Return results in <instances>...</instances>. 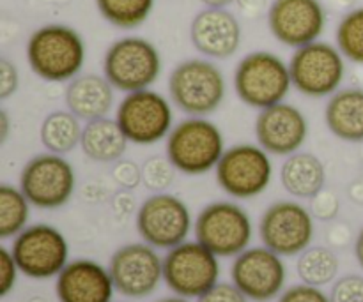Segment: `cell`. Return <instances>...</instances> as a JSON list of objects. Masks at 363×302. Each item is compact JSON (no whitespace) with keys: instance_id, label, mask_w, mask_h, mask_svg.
<instances>
[{"instance_id":"obj_1","label":"cell","mask_w":363,"mask_h":302,"mask_svg":"<svg viewBox=\"0 0 363 302\" xmlns=\"http://www.w3.org/2000/svg\"><path fill=\"white\" fill-rule=\"evenodd\" d=\"M25 53L35 76L52 83H62L80 74L87 48L80 32L73 27L48 23L32 32Z\"/></svg>"},{"instance_id":"obj_2","label":"cell","mask_w":363,"mask_h":302,"mask_svg":"<svg viewBox=\"0 0 363 302\" xmlns=\"http://www.w3.org/2000/svg\"><path fill=\"white\" fill-rule=\"evenodd\" d=\"M225 152V140L213 120L188 117L172 127L167 137L165 154L177 172L184 175H204L216 168Z\"/></svg>"},{"instance_id":"obj_3","label":"cell","mask_w":363,"mask_h":302,"mask_svg":"<svg viewBox=\"0 0 363 302\" xmlns=\"http://www.w3.org/2000/svg\"><path fill=\"white\" fill-rule=\"evenodd\" d=\"M233 80L240 101L259 112L286 101L293 87L289 64L266 50L245 55L234 69Z\"/></svg>"},{"instance_id":"obj_4","label":"cell","mask_w":363,"mask_h":302,"mask_svg":"<svg viewBox=\"0 0 363 302\" xmlns=\"http://www.w3.org/2000/svg\"><path fill=\"white\" fill-rule=\"evenodd\" d=\"M227 83L222 69L208 59H186L169 76L174 105L190 117L215 113L225 99Z\"/></svg>"},{"instance_id":"obj_5","label":"cell","mask_w":363,"mask_h":302,"mask_svg":"<svg viewBox=\"0 0 363 302\" xmlns=\"http://www.w3.org/2000/svg\"><path fill=\"white\" fill-rule=\"evenodd\" d=\"M158 48L140 35H126L108 46L103 57V74L116 91L130 92L151 88L162 74Z\"/></svg>"},{"instance_id":"obj_6","label":"cell","mask_w":363,"mask_h":302,"mask_svg":"<svg viewBox=\"0 0 363 302\" xmlns=\"http://www.w3.org/2000/svg\"><path fill=\"white\" fill-rule=\"evenodd\" d=\"M293 87L308 98H326L340 91L346 78V57L337 45L314 41L294 50L289 60Z\"/></svg>"},{"instance_id":"obj_7","label":"cell","mask_w":363,"mask_h":302,"mask_svg":"<svg viewBox=\"0 0 363 302\" xmlns=\"http://www.w3.org/2000/svg\"><path fill=\"white\" fill-rule=\"evenodd\" d=\"M218 257L199 240H184L163 258V281L184 299H199L218 283Z\"/></svg>"},{"instance_id":"obj_8","label":"cell","mask_w":363,"mask_h":302,"mask_svg":"<svg viewBox=\"0 0 363 302\" xmlns=\"http://www.w3.org/2000/svg\"><path fill=\"white\" fill-rule=\"evenodd\" d=\"M261 145L238 144L225 149L215 168L216 182L223 193L238 200H250L269 187L273 163Z\"/></svg>"},{"instance_id":"obj_9","label":"cell","mask_w":363,"mask_h":302,"mask_svg":"<svg viewBox=\"0 0 363 302\" xmlns=\"http://www.w3.org/2000/svg\"><path fill=\"white\" fill-rule=\"evenodd\" d=\"M254 236L248 212L234 202L206 205L195 221V237L218 258H236Z\"/></svg>"},{"instance_id":"obj_10","label":"cell","mask_w":363,"mask_h":302,"mask_svg":"<svg viewBox=\"0 0 363 302\" xmlns=\"http://www.w3.org/2000/svg\"><path fill=\"white\" fill-rule=\"evenodd\" d=\"M116 120L130 144L155 145L172 131L174 112L165 95L144 88L124 95L117 106Z\"/></svg>"},{"instance_id":"obj_11","label":"cell","mask_w":363,"mask_h":302,"mask_svg":"<svg viewBox=\"0 0 363 302\" xmlns=\"http://www.w3.org/2000/svg\"><path fill=\"white\" fill-rule=\"evenodd\" d=\"M77 187L74 168L60 154L45 152L25 163L20 173V190L38 209H60L71 200Z\"/></svg>"},{"instance_id":"obj_12","label":"cell","mask_w":363,"mask_h":302,"mask_svg":"<svg viewBox=\"0 0 363 302\" xmlns=\"http://www.w3.org/2000/svg\"><path fill=\"white\" fill-rule=\"evenodd\" d=\"M135 225L145 244L156 250H172L190 236L191 214L176 194L155 193L138 207Z\"/></svg>"},{"instance_id":"obj_13","label":"cell","mask_w":363,"mask_h":302,"mask_svg":"<svg viewBox=\"0 0 363 302\" xmlns=\"http://www.w3.org/2000/svg\"><path fill=\"white\" fill-rule=\"evenodd\" d=\"M314 216L298 202L280 200L269 205L259 221L262 246L280 257H296L314 240Z\"/></svg>"},{"instance_id":"obj_14","label":"cell","mask_w":363,"mask_h":302,"mask_svg":"<svg viewBox=\"0 0 363 302\" xmlns=\"http://www.w3.org/2000/svg\"><path fill=\"white\" fill-rule=\"evenodd\" d=\"M21 274L32 279H50L59 276L69 262L67 240L55 226L38 223L27 226L14 237L11 246Z\"/></svg>"},{"instance_id":"obj_15","label":"cell","mask_w":363,"mask_h":302,"mask_svg":"<svg viewBox=\"0 0 363 302\" xmlns=\"http://www.w3.org/2000/svg\"><path fill=\"white\" fill-rule=\"evenodd\" d=\"M108 271L116 292L128 299H145L162 283L163 258L145 243L126 244L112 255Z\"/></svg>"},{"instance_id":"obj_16","label":"cell","mask_w":363,"mask_h":302,"mask_svg":"<svg viewBox=\"0 0 363 302\" xmlns=\"http://www.w3.org/2000/svg\"><path fill=\"white\" fill-rule=\"evenodd\" d=\"M230 279L248 301L269 302L284 292L287 267L282 257L269 248H247L234 258Z\"/></svg>"},{"instance_id":"obj_17","label":"cell","mask_w":363,"mask_h":302,"mask_svg":"<svg viewBox=\"0 0 363 302\" xmlns=\"http://www.w3.org/2000/svg\"><path fill=\"white\" fill-rule=\"evenodd\" d=\"M268 27L284 46L301 48L325 32V6L321 0H273L268 7Z\"/></svg>"},{"instance_id":"obj_18","label":"cell","mask_w":363,"mask_h":302,"mask_svg":"<svg viewBox=\"0 0 363 302\" xmlns=\"http://www.w3.org/2000/svg\"><path fill=\"white\" fill-rule=\"evenodd\" d=\"M254 129L257 144L272 156L294 154L308 137L307 117L300 108L286 101L261 110Z\"/></svg>"},{"instance_id":"obj_19","label":"cell","mask_w":363,"mask_h":302,"mask_svg":"<svg viewBox=\"0 0 363 302\" xmlns=\"http://www.w3.org/2000/svg\"><path fill=\"white\" fill-rule=\"evenodd\" d=\"M190 41L206 59L223 60L236 55L243 41V30L240 20L229 9L206 7L191 20Z\"/></svg>"},{"instance_id":"obj_20","label":"cell","mask_w":363,"mask_h":302,"mask_svg":"<svg viewBox=\"0 0 363 302\" xmlns=\"http://www.w3.org/2000/svg\"><path fill=\"white\" fill-rule=\"evenodd\" d=\"M113 286L108 267L87 258L73 260L57 276L59 302H112Z\"/></svg>"},{"instance_id":"obj_21","label":"cell","mask_w":363,"mask_h":302,"mask_svg":"<svg viewBox=\"0 0 363 302\" xmlns=\"http://www.w3.org/2000/svg\"><path fill=\"white\" fill-rule=\"evenodd\" d=\"M113 91L105 74L85 73L67 83L64 92V103L67 110L80 120H94L108 117L113 106Z\"/></svg>"},{"instance_id":"obj_22","label":"cell","mask_w":363,"mask_h":302,"mask_svg":"<svg viewBox=\"0 0 363 302\" xmlns=\"http://www.w3.org/2000/svg\"><path fill=\"white\" fill-rule=\"evenodd\" d=\"M325 122L330 133L342 141H363V88H340L330 95L325 108Z\"/></svg>"},{"instance_id":"obj_23","label":"cell","mask_w":363,"mask_h":302,"mask_svg":"<svg viewBox=\"0 0 363 302\" xmlns=\"http://www.w3.org/2000/svg\"><path fill=\"white\" fill-rule=\"evenodd\" d=\"M280 182L291 197L311 200L325 187V165L315 154L298 151L287 156L284 161L280 168Z\"/></svg>"},{"instance_id":"obj_24","label":"cell","mask_w":363,"mask_h":302,"mask_svg":"<svg viewBox=\"0 0 363 302\" xmlns=\"http://www.w3.org/2000/svg\"><path fill=\"white\" fill-rule=\"evenodd\" d=\"M130 140L119 122L110 117L89 120L82 133L80 149L94 163H116L126 152Z\"/></svg>"},{"instance_id":"obj_25","label":"cell","mask_w":363,"mask_h":302,"mask_svg":"<svg viewBox=\"0 0 363 302\" xmlns=\"http://www.w3.org/2000/svg\"><path fill=\"white\" fill-rule=\"evenodd\" d=\"M82 133L84 127L74 113L69 110H57L43 119L39 140L48 152L64 156L80 147Z\"/></svg>"},{"instance_id":"obj_26","label":"cell","mask_w":363,"mask_h":302,"mask_svg":"<svg viewBox=\"0 0 363 302\" xmlns=\"http://www.w3.org/2000/svg\"><path fill=\"white\" fill-rule=\"evenodd\" d=\"M296 272L301 283L321 289L335 281L339 274V258L328 248L311 246L298 257Z\"/></svg>"},{"instance_id":"obj_27","label":"cell","mask_w":363,"mask_h":302,"mask_svg":"<svg viewBox=\"0 0 363 302\" xmlns=\"http://www.w3.org/2000/svg\"><path fill=\"white\" fill-rule=\"evenodd\" d=\"M30 219V202L20 187L0 186V239H11L27 228Z\"/></svg>"},{"instance_id":"obj_28","label":"cell","mask_w":363,"mask_h":302,"mask_svg":"<svg viewBox=\"0 0 363 302\" xmlns=\"http://www.w3.org/2000/svg\"><path fill=\"white\" fill-rule=\"evenodd\" d=\"M155 4L156 0H96L103 20L123 30H131L145 23Z\"/></svg>"},{"instance_id":"obj_29","label":"cell","mask_w":363,"mask_h":302,"mask_svg":"<svg viewBox=\"0 0 363 302\" xmlns=\"http://www.w3.org/2000/svg\"><path fill=\"white\" fill-rule=\"evenodd\" d=\"M335 41L346 60L363 66V6L354 7L340 18Z\"/></svg>"},{"instance_id":"obj_30","label":"cell","mask_w":363,"mask_h":302,"mask_svg":"<svg viewBox=\"0 0 363 302\" xmlns=\"http://www.w3.org/2000/svg\"><path fill=\"white\" fill-rule=\"evenodd\" d=\"M176 172V166L167 156H151L142 163V184L152 193H165L172 186Z\"/></svg>"},{"instance_id":"obj_31","label":"cell","mask_w":363,"mask_h":302,"mask_svg":"<svg viewBox=\"0 0 363 302\" xmlns=\"http://www.w3.org/2000/svg\"><path fill=\"white\" fill-rule=\"evenodd\" d=\"M330 302H363V276L347 274L337 279L330 292Z\"/></svg>"},{"instance_id":"obj_32","label":"cell","mask_w":363,"mask_h":302,"mask_svg":"<svg viewBox=\"0 0 363 302\" xmlns=\"http://www.w3.org/2000/svg\"><path fill=\"white\" fill-rule=\"evenodd\" d=\"M311 212L319 221H333L340 212V200L335 191L323 187L315 197L311 198Z\"/></svg>"},{"instance_id":"obj_33","label":"cell","mask_w":363,"mask_h":302,"mask_svg":"<svg viewBox=\"0 0 363 302\" xmlns=\"http://www.w3.org/2000/svg\"><path fill=\"white\" fill-rule=\"evenodd\" d=\"M113 180L119 187L123 190H135L142 184V166H138L137 163L131 161V159H117L113 163V172H112Z\"/></svg>"},{"instance_id":"obj_34","label":"cell","mask_w":363,"mask_h":302,"mask_svg":"<svg viewBox=\"0 0 363 302\" xmlns=\"http://www.w3.org/2000/svg\"><path fill=\"white\" fill-rule=\"evenodd\" d=\"M18 274H20V267L14 260L13 251L2 246L0 248V297H7L13 292Z\"/></svg>"},{"instance_id":"obj_35","label":"cell","mask_w":363,"mask_h":302,"mask_svg":"<svg viewBox=\"0 0 363 302\" xmlns=\"http://www.w3.org/2000/svg\"><path fill=\"white\" fill-rule=\"evenodd\" d=\"M279 302H330V296H326L319 286L312 285H294L289 286L280 294Z\"/></svg>"},{"instance_id":"obj_36","label":"cell","mask_w":363,"mask_h":302,"mask_svg":"<svg viewBox=\"0 0 363 302\" xmlns=\"http://www.w3.org/2000/svg\"><path fill=\"white\" fill-rule=\"evenodd\" d=\"M197 302H248V297L234 283H216Z\"/></svg>"},{"instance_id":"obj_37","label":"cell","mask_w":363,"mask_h":302,"mask_svg":"<svg viewBox=\"0 0 363 302\" xmlns=\"http://www.w3.org/2000/svg\"><path fill=\"white\" fill-rule=\"evenodd\" d=\"M20 87V73L18 67L11 60L0 59V99L6 101L11 95L16 94Z\"/></svg>"},{"instance_id":"obj_38","label":"cell","mask_w":363,"mask_h":302,"mask_svg":"<svg viewBox=\"0 0 363 302\" xmlns=\"http://www.w3.org/2000/svg\"><path fill=\"white\" fill-rule=\"evenodd\" d=\"M351 239H353V232H351L347 223H335L326 232V240L335 248H346L351 243Z\"/></svg>"},{"instance_id":"obj_39","label":"cell","mask_w":363,"mask_h":302,"mask_svg":"<svg viewBox=\"0 0 363 302\" xmlns=\"http://www.w3.org/2000/svg\"><path fill=\"white\" fill-rule=\"evenodd\" d=\"M113 211L119 216H128L131 212L138 211L137 202H135V197L130 193V190H123L113 197Z\"/></svg>"},{"instance_id":"obj_40","label":"cell","mask_w":363,"mask_h":302,"mask_svg":"<svg viewBox=\"0 0 363 302\" xmlns=\"http://www.w3.org/2000/svg\"><path fill=\"white\" fill-rule=\"evenodd\" d=\"M241 13L248 18H255L268 7V0H236Z\"/></svg>"},{"instance_id":"obj_41","label":"cell","mask_w":363,"mask_h":302,"mask_svg":"<svg viewBox=\"0 0 363 302\" xmlns=\"http://www.w3.org/2000/svg\"><path fill=\"white\" fill-rule=\"evenodd\" d=\"M9 133H11V119L9 115H7L6 110H2L0 112V144H6L7 138H9Z\"/></svg>"},{"instance_id":"obj_42","label":"cell","mask_w":363,"mask_h":302,"mask_svg":"<svg viewBox=\"0 0 363 302\" xmlns=\"http://www.w3.org/2000/svg\"><path fill=\"white\" fill-rule=\"evenodd\" d=\"M350 198L354 202V204L363 205V179L357 180V182L351 184Z\"/></svg>"},{"instance_id":"obj_43","label":"cell","mask_w":363,"mask_h":302,"mask_svg":"<svg viewBox=\"0 0 363 302\" xmlns=\"http://www.w3.org/2000/svg\"><path fill=\"white\" fill-rule=\"evenodd\" d=\"M354 257H357L358 265L363 269V226L360 232H358L357 240H354Z\"/></svg>"},{"instance_id":"obj_44","label":"cell","mask_w":363,"mask_h":302,"mask_svg":"<svg viewBox=\"0 0 363 302\" xmlns=\"http://www.w3.org/2000/svg\"><path fill=\"white\" fill-rule=\"evenodd\" d=\"M204 7H215V9H227L236 0H201Z\"/></svg>"},{"instance_id":"obj_45","label":"cell","mask_w":363,"mask_h":302,"mask_svg":"<svg viewBox=\"0 0 363 302\" xmlns=\"http://www.w3.org/2000/svg\"><path fill=\"white\" fill-rule=\"evenodd\" d=\"M156 302H190V301L184 299V297L176 296V297H165V299H160V301H156Z\"/></svg>"},{"instance_id":"obj_46","label":"cell","mask_w":363,"mask_h":302,"mask_svg":"<svg viewBox=\"0 0 363 302\" xmlns=\"http://www.w3.org/2000/svg\"><path fill=\"white\" fill-rule=\"evenodd\" d=\"M28 302H48V301H46L45 297H41V296H34L32 299H28Z\"/></svg>"}]
</instances>
